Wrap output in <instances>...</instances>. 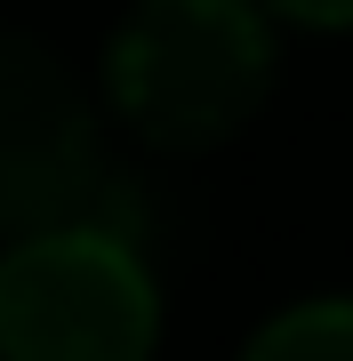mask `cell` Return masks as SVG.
<instances>
[{"instance_id":"obj_1","label":"cell","mask_w":353,"mask_h":361,"mask_svg":"<svg viewBox=\"0 0 353 361\" xmlns=\"http://www.w3.org/2000/svg\"><path fill=\"white\" fill-rule=\"evenodd\" d=\"M273 32L257 0H137L105 49V97L153 153H209L257 121Z\"/></svg>"},{"instance_id":"obj_2","label":"cell","mask_w":353,"mask_h":361,"mask_svg":"<svg viewBox=\"0 0 353 361\" xmlns=\"http://www.w3.org/2000/svg\"><path fill=\"white\" fill-rule=\"evenodd\" d=\"M161 289L129 233L56 225L0 257V361H153Z\"/></svg>"},{"instance_id":"obj_3","label":"cell","mask_w":353,"mask_h":361,"mask_svg":"<svg viewBox=\"0 0 353 361\" xmlns=\"http://www.w3.org/2000/svg\"><path fill=\"white\" fill-rule=\"evenodd\" d=\"M56 225L120 233L113 153L73 65L49 40L0 25V241L56 233Z\"/></svg>"},{"instance_id":"obj_4","label":"cell","mask_w":353,"mask_h":361,"mask_svg":"<svg viewBox=\"0 0 353 361\" xmlns=\"http://www.w3.org/2000/svg\"><path fill=\"white\" fill-rule=\"evenodd\" d=\"M241 361H353V297H314V305L273 313L241 345Z\"/></svg>"},{"instance_id":"obj_5","label":"cell","mask_w":353,"mask_h":361,"mask_svg":"<svg viewBox=\"0 0 353 361\" xmlns=\"http://www.w3.org/2000/svg\"><path fill=\"white\" fill-rule=\"evenodd\" d=\"M265 8L297 16V25H321V32H353V0H265Z\"/></svg>"}]
</instances>
